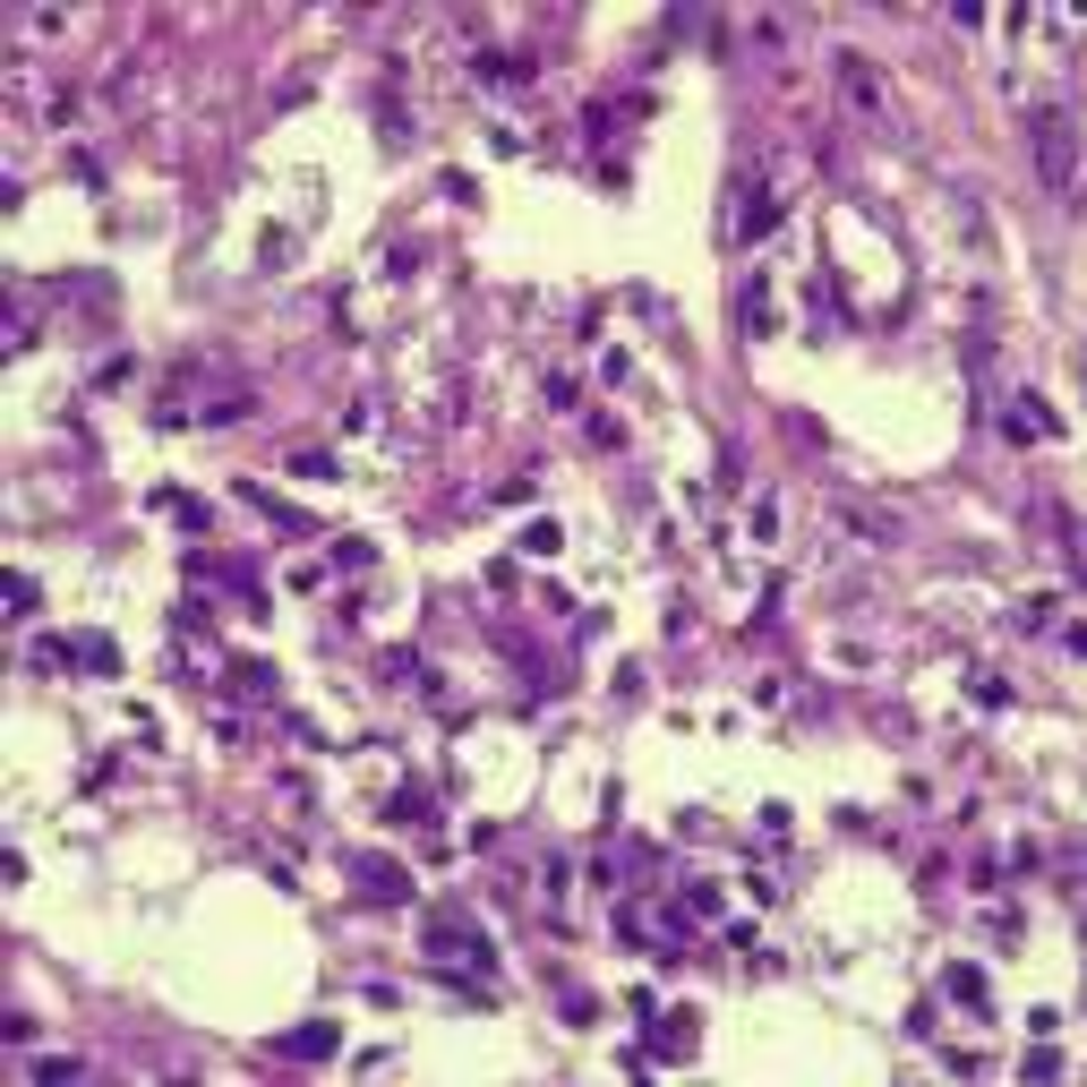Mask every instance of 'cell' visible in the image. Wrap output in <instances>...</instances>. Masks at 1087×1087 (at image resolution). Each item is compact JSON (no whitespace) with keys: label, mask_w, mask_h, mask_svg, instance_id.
<instances>
[{"label":"cell","mask_w":1087,"mask_h":1087,"mask_svg":"<svg viewBox=\"0 0 1087 1087\" xmlns=\"http://www.w3.org/2000/svg\"><path fill=\"white\" fill-rule=\"evenodd\" d=\"M770 224H779V197H770V189H754V206L736 215V240H763Z\"/></svg>","instance_id":"2"},{"label":"cell","mask_w":1087,"mask_h":1087,"mask_svg":"<svg viewBox=\"0 0 1087 1087\" xmlns=\"http://www.w3.org/2000/svg\"><path fill=\"white\" fill-rule=\"evenodd\" d=\"M1027 128H1036V172H1045V189H1079V121H1070V103H1036L1027 112Z\"/></svg>","instance_id":"1"},{"label":"cell","mask_w":1087,"mask_h":1087,"mask_svg":"<svg viewBox=\"0 0 1087 1087\" xmlns=\"http://www.w3.org/2000/svg\"><path fill=\"white\" fill-rule=\"evenodd\" d=\"M325 1045H334V1027H325V1019H309L300 1036H283V1054H325Z\"/></svg>","instance_id":"3"}]
</instances>
